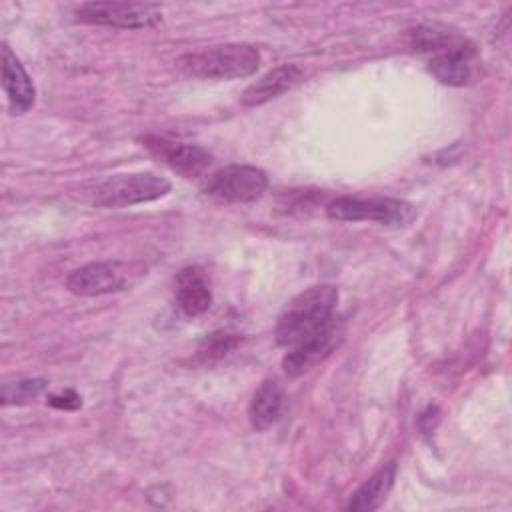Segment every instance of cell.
I'll list each match as a JSON object with an SVG mask.
<instances>
[{
    "label": "cell",
    "instance_id": "9",
    "mask_svg": "<svg viewBox=\"0 0 512 512\" xmlns=\"http://www.w3.org/2000/svg\"><path fill=\"white\" fill-rule=\"evenodd\" d=\"M142 142L154 156L186 178L202 174L212 162V154L196 144L172 142L162 136H144Z\"/></svg>",
    "mask_w": 512,
    "mask_h": 512
},
{
    "label": "cell",
    "instance_id": "3",
    "mask_svg": "<svg viewBox=\"0 0 512 512\" xmlns=\"http://www.w3.org/2000/svg\"><path fill=\"white\" fill-rule=\"evenodd\" d=\"M326 214L338 222H378L382 226L402 228L416 218L410 202L390 196H340L326 206Z\"/></svg>",
    "mask_w": 512,
    "mask_h": 512
},
{
    "label": "cell",
    "instance_id": "11",
    "mask_svg": "<svg viewBox=\"0 0 512 512\" xmlns=\"http://www.w3.org/2000/svg\"><path fill=\"white\" fill-rule=\"evenodd\" d=\"M472 58H476V46L472 40H466L460 46L432 54L428 60V70L442 84L464 86L472 76Z\"/></svg>",
    "mask_w": 512,
    "mask_h": 512
},
{
    "label": "cell",
    "instance_id": "13",
    "mask_svg": "<svg viewBox=\"0 0 512 512\" xmlns=\"http://www.w3.org/2000/svg\"><path fill=\"white\" fill-rule=\"evenodd\" d=\"M176 302L186 316H200L212 304V290L198 266L182 268L176 276Z\"/></svg>",
    "mask_w": 512,
    "mask_h": 512
},
{
    "label": "cell",
    "instance_id": "16",
    "mask_svg": "<svg viewBox=\"0 0 512 512\" xmlns=\"http://www.w3.org/2000/svg\"><path fill=\"white\" fill-rule=\"evenodd\" d=\"M46 388V380L28 378L18 382H6L2 386V404H22L38 396Z\"/></svg>",
    "mask_w": 512,
    "mask_h": 512
},
{
    "label": "cell",
    "instance_id": "18",
    "mask_svg": "<svg viewBox=\"0 0 512 512\" xmlns=\"http://www.w3.org/2000/svg\"><path fill=\"white\" fill-rule=\"evenodd\" d=\"M48 404L58 410H76V408H80L82 400L74 390H64L60 394H50Z\"/></svg>",
    "mask_w": 512,
    "mask_h": 512
},
{
    "label": "cell",
    "instance_id": "6",
    "mask_svg": "<svg viewBox=\"0 0 512 512\" xmlns=\"http://www.w3.org/2000/svg\"><path fill=\"white\" fill-rule=\"evenodd\" d=\"M268 188V176L264 170L250 164H230L202 184V192L222 202H254Z\"/></svg>",
    "mask_w": 512,
    "mask_h": 512
},
{
    "label": "cell",
    "instance_id": "7",
    "mask_svg": "<svg viewBox=\"0 0 512 512\" xmlns=\"http://www.w3.org/2000/svg\"><path fill=\"white\" fill-rule=\"evenodd\" d=\"M76 16L88 24L114 28H150L160 22L162 10L148 2H86L76 8Z\"/></svg>",
    "mask_w": 512,
    "mask_h": 512
},
{
    "label": "cell",
    "instance_id": "4",
    "mask_svg": "<svg viewBox=\"0 0 512 512\" xmlns=\"http://www.w3.org/2000/svg\"><path fill=\"white\" fill-rule=\"evenodd\" d=\"M172 184L152 172L118 174L94 188L92 204L100 208H126L158 200L170 192Z\"/></svg>",
    "mask_w": 512,
    "mask_h": 512
},
{
    "label": "cell",
    "instance_id": "2",
    "mask_svg": "<svg viewBox=\"0 0 512 512\" xmlns=\"http://www.w3.org/2000/svg\"><path fill=\"white\" fill-rule=\"evenodd\" d=\"M176 64L194 78L234 80L252 76L260 66V54L250 44H222L182 54Z\"/></svg>",
    "mask_w": 512,
    "mask_h": 512
},
{
    "label": "cell",
    "instance_id": "14",
    "mask_svg": "<svg viewBox=\"0 0 512 512\" xmlns=\"http://www.w3.org/2000/svg\"><path fill=\"white\" fill-rule=\"evenodd\" d=\"M284 390L276 380H266L260 384L248 406V418L254 430L270 428L282 414Z\"/></svg>",
    "mask_w": 512,
    "mask_h": 512
},
{
    "label": "cell",
    "instance_id": "10",
    "mask_svg": "<svg viewBox=\"0 0 512 512\" xmlns=\"http://www.w3.org/2000/svg\"><path fill=\"white\" fill-rule=\"evenodd\" d=\"M2 88L12 114H24L34 106L36 88L32 78L6 44H2Z\"/></svg>",
    "mask_w": 512,
    "mask_h": 512
},
{
    "label": "cell",
    "instance_id": "8",
    "mask_svg": "<svg viewBox=\"0 0 512 512\" xmlns=\"http://www.w3.org/2000/svg\"><path fill=\"white\" fill-rule=\"evenodd\" d=\"M342 334H344V328H342L340 318L336 316L326 328H322L314 336L288 348L286 356L282 358L284 372L288 376L296 378V376H302L304 372L312 370L316 364H320L322 360H326L332 354V350L340 344Z\"/></svg>",
    "mask_w": 512,
    "mask_h": 512
},
{
    "label": "cell",
    "instance_id": "5",
    "mask_svg": "<svg viewBox=\"0 0 512 512\" xmlns=\"http://www.w3.org/2000/svg\"><path fill=\"white\" fill-rule=\"evenodd\" d=\"M144 274V266L124 260L90 262L66 278V288L78 296H102L130 288Z\"/></svg>",
    "mask_w": 512,
    "mask_h": 512
},
{
    "label": "cell",
    "instance_id": "17",
    "mask_svg": "<svg viewBox=\"0 0 512 512\" xmlns=\"http://www.w3.org/2000/svg\"><path fill=\"white\" fill-rule=\"evenodd\" d=\"M236 344H238V336L226 334V332H218V334H210V336L202 342L200 352H202L204 356H222V354L230 352Z\"/></svg>",
    "mask_w": 512,
    "mask_h": 512
},
{
    "label": "cell",
    "instance_id": "15",
    "mask_svg": "<svg viewBox=\"0 0 512 512\" xmlns=\"http://www.w3.org/2000/svg\"><path fill=\"white\" fill-rule=\"evenodd\" d=\"M394 474H396V466L394 464H386L382 468H378L352 496L348 502V510L354 512H372L378 510L382 506V502L386 500L392 484H394Z\"/></svg>",
    "mask_w": 512,
    "mask_h": 512
},
{
    "label": "cell",
    "instance_id": "12",
    "mask_svg": "<svg viewBox=\"0 0 512 512\" xmlns=\"http://www.w3.org/2000/svg\"><path fill=\"white\" fill-rule=\"evenodd\" d=\"M304 72L296 64H282L274 70L266 72L262 78H258L254 84H250L242 94L244 106H260L268 100L278 98L280 94L288 92L302 80Z\"/></svg>",
    "mask_w": 512,
    "mask_h": 512
},
{
    "label": "cell",
    "instance_id": "1",
    "mask_svg": "<svg viewBox=\"0 0 512 512\" xmlns=\"http://www.w3.org/2000/svg\"><path fill=\"white\" fill-rule=\"evenodd\" d=\"M338 302V290L330 284L310 286L300 292L278 318L276 342L280 346H294L322 328H326L334 318Z\"/></svg>",
    "mask_w": 512,
    "mask_h": 512
}]
</instances>
